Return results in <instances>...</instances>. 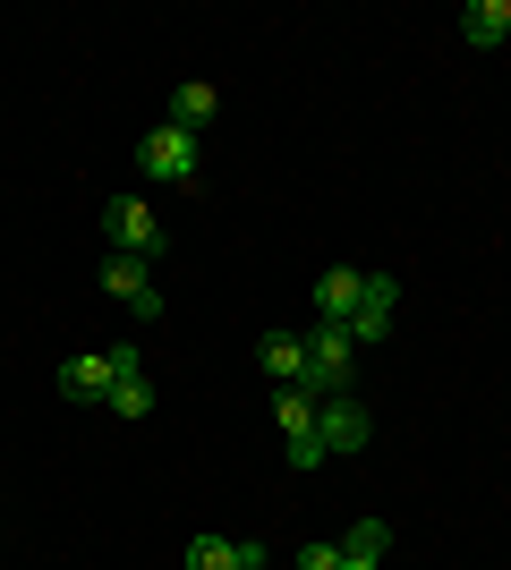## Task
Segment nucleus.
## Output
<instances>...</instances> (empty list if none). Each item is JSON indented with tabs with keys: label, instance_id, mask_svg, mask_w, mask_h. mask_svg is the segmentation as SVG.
I'll return each instance as SVG.
<instances>
[{
	"label": "nucleus",
	"instance_id": "f257e3e1",
	"mask_svg": "<svg viewBox=\"0 0 511 570\" xmlns=\"http://www.w3.org/2000/svg\"><path fill=\"white\" fill-rule=\"evenodd\" d=\"M307 341V392L316 401H333V392H350V375H358V341H350V324H316Z\"/></svg>",
	"mask_w": 511,
	"mask_h": 570
},
{
	"label": "nucleus",
	"instance_id": "f03ea898",
	"mask_svg": "<svg viewBox=\"0 0 511 570\" xmlns=\"http://www.w3.org/2000/svg\"><path fill=\"white\" fill-rule=\"evenodd\" d=\"M102 230H111V256H163V222H154V205L146 196H111L102 205Z\"/></svg>",
	"mask_w": 511,
	"mask_h": 570
},
{
	"label": "nucleus",
	"instance_id": "7ed1b4c3",
	"mask_svg": "<svg viewBox=\"0 0 511 570\" xmlns=\"http://www.w3.org/2000/svg\"><path fill=\"white\" fill-rule=\"evenodd\" d=\"M137 163H146V179H163V188H188V179H196V137L163 119V128L137 145Z\"/></svg>",
	"mask_w": 511,
	"mask_h": 570
},
{
	"label": "nucleus",
	"instance_id": "20e7f679",
	"mask_svg": "<svg viewBox=\"0 0 511 570\" xmlns=\"http://www.w3.org/2000/svg\"><path fill=\"white\" fill-rule=\"evenodd\" d=\"M102 298H120L128 315H163V289H154L146 256H102Z\"/></svg>",
	"mask_w": 511,
	"mask_h": 570
},
{
	"label": "nucleus",
	"instance_id": "39448f33",
	"mask_svg": "<svg viewBox=\"0 0 511 570\" xmlns=\"http://www.w3.org/2000/svg\"><path fill=\"white\" fill-rule=\"evenodd\" d=\"M392 307H401V282H392V273H366V289H358V315H350V341H358V357H366L375 341L392 333Z\"/></svg>",
	"mask_w": 511,
	"mask_h": 570
},
{
	"label": "nucleus",
	"instance_id": "423d86ee",
	"mask_svg": "<svg viewBox=\"0 0 511 570\" xmlns=\"http://www.w3.org/2000/svg\"><path fill=\"white\" fill-rule=\"evenodd\" d=\"M316 434H324V452H366L375 417H366L350 392H333V401H316Z\"/></svg>",
	"mask_w": 511,
	"mask_h": 570
},
{
	"label": "nucleus",
	"instance_id": "0eeeda50",
	"mask_svg": "<svg viewBox=\"0 0 511 570\" xmlns=\"http://www.w3.org/2000/svg\"><path fill=\"white\" fill-rule=\"evenodd\" d=\"M358 289H366L358 264H324V282H316V324H350V315H358Z\"/></svg>",
	"mask_w": 511,
	"mask_h": 570
},
{
	"label": "nucleus",
	"instance_id": "6e6552de",
	"mask_svg": "<svg viewBox=\"0 0 511 570\" xmlns=\"http://www.w3.org/2000/svg\"><path fill=\"white\" fill-rule=\"evenodd\" d=\"M60 401H111V357L102 350L60 357Z\"/></svg>",
	"mask_w": 511,
	"mask_h": 570
},
{
	"label": "nucleus",
	"instance_id": "1a4fd4ad",
	"mask_svg": "<svg viewBox=\"0 0 511 570\" xmlns=\"http://www.w3.org/2000/svg\"><path fill=\"white\" fill-rule=\"evenodd\" d=\"M256 366H265V383H273V392H291V383H307V341H298V333H265Z\"/></svg>",
	"mask_w": 511,
	"mask_h": 570
},
{
	"label": "nucleus",
	"instance_id": "9d476101",
	"mask_svg": "<svg viewBox=\"0 0 511 570\" xmlns=\"http://www.w3.org/2000/svg\"><path fill=\"white\" fill-rule=\"evenodd\" d=\"M503 35H511V0H469L461 9V43L469 51H494Z\"/></svg>",
	"mask_w": 511,
	"mask_h": 570
},
{
	"label": "nucleus",
	"instance_id": "9b49d317",
	"mask_svg": "<svg viewBox=\"0 0 511 570\" xmlns=\"http://www.w3.org/2000/svg\"><path fill=\"white\" fill-rule=\"evenodd\" d=\"M222 111V95H214V86H205V77H188V86H179V95H170V128H188V137H196V128H205V119H214Z\"/></svg>",
	"mask_w": 511,
	"mask_h": 570
},
{
	"label": "nucleus",
	"instance_id": "f8f14e48",
	"mask_svg": "<svg viewBox=\"0 0 511 570\" xmlns=\"http://www.w3.org/2000/svg\"><path fill=\"white\" fill-rule=\"evenodd\" d=\"M111 417H120V426H137V417H154V375H111Z\"/></svg>",
	"mask_w": 511,
	"mask_h": 570
},
{
	"label": "nucleus",
	"instance_id": "ddd939ff",
	"mask_svg": "<svg viewBox=\"0 0 511 570\" xmlns=\"http://www.w3.org/2000/svg\"><path fill=\"white\" fill-rule=\"evenodd\" d=\"M273 417H282V434H316V392H307V383H291V392H273Z\"/></svg>",
	"mask_w": 511,
	"mask_h": 570
},
{
	"label": "nucleus",
	"instance_id": "4468645a",
	"mask_svg": "<svg viewBox=\"0 0 511 570\" xmlns=\"http://www.w3.org/2000/svg\"><path fill=\"white\" fill-rule=\"evenodd\" d=\"M384 553H392V528L384 520H358L350 537H341V562H384Z\"/></svg>",
	"mask_w": 511,
	"mask_h": 570
},
{
	"label": "nucleus",
	"instance_id": "2eb2a0df",
	"mask_svg": "<svg viewBox=\"0 0 511 570\" xmlns=\"http://www.w3.org/2000/svg\"><path fill=\"white\" fill-rule=\"evenodd\" d=\"M188 570H239V537H214V528H205L188 546Z\"/></svg>",
	"mask_w": 511,
	"mask_h": 570
},
{
	"label": "nucleus",
	"instance_id": "dca6fc26",
	"mask_svg": "<svg viewBox=\"0 0 511 570\" xmlns=\"http://www.w3.org/2000/svg\"><path fill=\"white\" fill-rule=\"evenodd\" d=\"M291 570H341V537H316V546H298Z\"/></svg>",
	"mask_w": 511,
	"mask_h": 570
},
{
	"label": "nucleus",
	"instance_id": "f3484780",
	"mask_svg": "<svg viewBox=\"0 0 511 570\" xmlns=\"http://www.w3.org/2000/svg\"><path fill=\"white\" fill-rule=\"evenodd\" d=\"M239 570H273V562H265V546H239Z\"/></svg>",
	"mask_w": 511,
	"mask_h": 570
},
{
	"label": "nucleus",
	"instance_id": "a211bd4d",
	"mask_svg": "<svg viewBox=\"0 0 511 570\" xmlns=\"http://www.w3.org/2000/svg\"><path fill=\"white\" fill-rule=\"evenodd\" d=\"M341 570H384V562H341Z\"/></svg>",
	"mask_w": 511,
	"mask_h": 570
}]
</instances>
